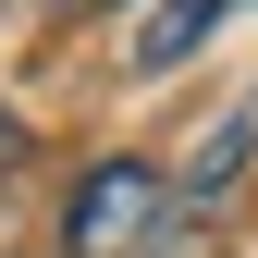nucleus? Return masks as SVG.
Returning <instances> with one entry per match:
<instances>
[{
	"label": "nucleus",
	"mask_w": 258,
	"mask_h": 258,
	"mask_svg": "<svg viewBox=\"0 0 258 258\" xmlns=\"http://www.w3.org/2000/svg\"><path fill=\"white\" fill-rule=\"evenodd\" d=\"M0 172H25V111L0 99Z\"/></svg>",
	"instance_id": "obj_4"
},
{
	"label": "nucleus",
	"mask_w": 258,
	"mask_h": 258,
	"mask_svg": "<svg viewBox=\"0 0 258 258\" xmlns=\"http://www.w3.org/2000/svg\"><path fill=\"white\" fill-rule=\"evenodd\" d=\"M197 209L160 160H99V172L61 197V258H184Z\"/></svg>",
	"instance_id": "obj_1"
},
{
	"label": "nucleus",
	"mask_w": 258,
	"mask_h": 258,
	"mask_svg": "<svg viewBox=\"0 0 258 258\" xmlns=\"http://www.w3.org/2000/svg\"><path fill=\"white\" fill-rule=\"evenodd\" d=\"M246 148H258V99H234V111L209 123V148H197V160L172 172V184H184V209H221V197H234V172H246Z\"/></svg>",
	"instance_id": "obj_3"
},
{
	"label": "nucleus",
	"mask_w": 258,
	"mask_h": 258,
	"mask_svg": "<svg viewBox=\"0 0 258 258\" xmlns=\"http://www.w3.org/2000/svg\"><path fill=\"white\" fill-rule=\"evenodd\" d=\"M246 0H136V74H184Z\"/></svg>",
	"instance_id": "obj_2"
}]
</instances>
